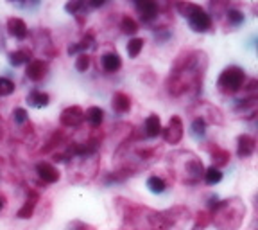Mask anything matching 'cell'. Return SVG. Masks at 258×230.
<instances>
[{
	"label": "cell",
	"mask_w": 258,
	"mask_h": 230,
	"mask_svg": "<svg viewBox=\"0 0 258 230\" xmlns=\"http://www.w3.org/2000/svg\"><path fill=\"white\" fill-rule=\"evenodd\" d=\"M205 226H206V225H199V223H198V225L194 226V228H192V230H203V228H205Z\"/></svg>",
	"instance_id": "d590c367"
},
{
	"label": "cell",
	"mask_w": 258,
	"mask_h": 230,
	"mask_svg": "<svg viewBox=\"0 0 258 230\" xmlns=\"http://www.w3.org/2000/svg\"><path fill=\"white\" fill-rule=\"evenodd\" d=\"M36 203H38V194L36 193H31V196L25 200V203L20 207V210L16 212V218H18V219L32 218V214H34V209H36Z\"/></svg>",
	"instance_id": "44dd1931"
},
{
	"label": "cell",
	"mask_w": 258,
	"mask_h": 230,
	"mask_svg": "<svg viewBox=\"0 0 258 230\" xmlns=\"http://www.w3.org/2000/svg\"><path fill=\"white\" fill-rule=\"evenodd\" d=\"M176 9L179 11V15L185 16L188 20V25L194 32H208L214 27V20L210 13L205 8H201L199 4L194 2H177Z\"/></svg>",
	"instance_id": "5b68a950"
},
{
	"label": "cell",
	"mask_w": 258,
	"mask_h": 230,
	"mask_svg": "<svg viewBox=\"0 0 258 230\" xmlns=\"http://www.w3.org/2000/svg\"><path fill=\"white\" fill-rule=\"evenodd\" d=\"M203 180H205L208 186H217V183H221V180H222V171L214 166H210L208 169H205Z\"/></svg>",
	"instance_id": "484cf974"
},
{
	"label": "cell",
	"mask_w": 258,
	"mask_h": 230,
	"mask_svg": "<svg viewBox=\"0 0 258 230\" xmlns=\"http://www.w3.org/2000/svg\"><path fill=\"white\" fill-rule=\"evenodd\" d=\"M120 29L124 34H129V36H135L138 32V22L135 20V18H131V16H122L120 20Z\"/></svg>",
	"instance_id": "4316f807"
},
{
	"label": "cell",
	"mask_w": 258,
	"mask_h": 230,
	"mask_svg": "<svg viewBox=\"0 0 258 230\" xmlns=\"http://www.w3.org/2000/svg\"><path fill=\"white\" fill-rule=\"evenodd\" d=\"M246 85V72L244 69L237 67V65H231V67H226L221 72L217 79V88L222 94H237L238 90H242V86Z\"/></svg>",
	"instance_id": "8992f818"
},
{
	"label": "cell",
	"mask_w": 258,
	"mask_h": 230,
	"mask_svg": "<svg viewBox=\"0 0 258 230\" xmlns=\"http://www.w3.org/2000/svg\"><path fill=\"white\" fill-rule=\"evenodd\" d=\"M145 186H147V189H149L153 194H163V193L167 191L165 180H163L161 176H156V174H153V176L147 178V182H145Z\"/></svg>",
	"instance_id": "cb8c5ba5"
},
{
	"label": "cell",
	"mask_w": 258,
	"mask_h": 230,
	"mask_svg": "<svg viewBox=\"0 0 258 230\" xmlns=\"http://www.w3.org/2000/svg\"><path fill=\"white\" fill-rule=\"evenodd\" d=\"M206 122L203 121V119L199 117H194V121L190 122V135H192L196 141H201V139H205L206 135Z\"/></svg>",
	"instance_id": "d4e9b609"
},
{
	"label": "cell",
	"mask_w": 258,
	"mask_h": 230,
	"mask_svg": "<svg viewBox=\"0 0 258 230\" xmlns=\"http://www.w3.org/2000/svg\"><path fill=\"white\" fill-rule=\"evenodd\" d=\"M47 72H48V65L43 60H32L25 65V77L34 81V83L43 79L47 76Z\"/></svg>",
	"instance_id": "7c38bea8"
},
{
	"label": "cell",
	"mask_w": 258,
	"mask_h": 230,
	"mask_svg": "<svg viewBox=\"0 0 258 230\" xmlns=\"http://www.w3.org/2000/svg\"><path fill=\"white\" fill-rule=\"evenodd\" d=\"M226 18H228V24L233 25V27H238V25L244 22V13L238 11V9H228V11L224 13Z\"/></svg>",
	"instance_id": "f546056e"
},
{
	"label": "cell",
	"mask_w": 258,
	"mask_h": 230,
	"mask_svg": "<svg viewBox=\"0 0 258 230\" xmlns=\"http://www.w3.org/2000/svg\"><path fill=\"white\" fill-rule=\"evenodd\" d=\"M111 108L118 115H124L131 110V97L124 92H115L111 97Z\"/></svg>",
	"instance_id": "9a60e30c"
},
{
	"label": "cell",
	"mask_w": 258,
	"mask_h": 230,
	"mask_svg": "<svg viewBox=\"0 0 258 230\" xmlns=\"http://www.w3.org/2000/svg\"><path fill=\"white\" fill-rule=\"evenodd\" d=\"M206 54L203 51H190L185 56H181L170 69L169 79H167V88L170 96L183 97L192 90L198 92L199 86L203 85V76H205Z\"/></svg>",
	"instance_id": "6da1fadb"
},
{
	"label": "cell",
	"mask_w": 258,
	"mask_h": 230,
	"mask_svg": "<svg viewBox=\"0 0 258 230\" xmlns=\"http://www.w3.org/2000/svg\"><path fill=\"white\" fill-rule=\"evenodd\" d=\"M48 103H50V96L47 92H43V90L32 88L27 94V105L31 108H36V110L45 108V106H48Z\"/></svg>",
	"instance_id": "e0dca14e"
},
{
	"label": "cell",
	"mask_w": 258,
	"mask_h": 230,
	"mask_svg": "<svg viewBox=\"0 0 258 230\" xmlns=\"http://www.w3.org/2000/svg\"><path fill=\"white\" fill-rule=\"evenodd\" d=\"M135 9H137L140 20L149 24V22L156 20L160 15V6L153 0H142V2H135Z\"/></svg>",
	"instance_id": "8fae6325"
},
{
	"label": "cell",
	"mask_w": 258,
	"mask_h": 230,
	"mask_svg": "<svg viewBox=\"0 0 258 230\" xmlns=\"http://www.w3.org/2000/svg\"><path fill=\"white\" fill-rule=\"evenodd\" d=\"M85 122V110L81 106H67L59 115V124L63 128H79Z\"/></svg>",
	"instance_id": "ba28073f"
},
{
	"label": "cell",
	"mask_w": 258,
	"mask_h": 230,
	"mask_svg": "<svg viewBox=\"0 0 258 230\" xmlns=\"http://www.w3.org/2000/svg\"><path fill=\"white\" fill-rule=\"evenodd\" d=\"M88 8V4H85V2H67L64 4V11L69 13V15H83V11Z\"/></svg>",
	"instance_id": "1f68e13d"
},
{
	"label": "cell",
	"mask_w": 258,
	"mask_h": 230,
	"mask_svg": "<svg viewBox=\"0 0 258 230\" xmlns=\"http://www.w3.org/2000/svg\"><path fill=\"white\" fill-rule=\"evenodd\" d=\"M36 173H38V178H40L43 183H56L59 182V178H61V173L59 169H57L54 164H50V162L47 160H41L36 164Z\"/></svg>",
	"instance_id": "30bf717a"
},
{
	"label": "cell",
	"mask_w": 258,
	"mask_h": 230,
	"mask_svg": "<svg viewBox=\"0 0 258 230\" xmlns=\"http://www.w3.org/2000/svg\"><path fill=\"white\" fill-rule=\"evenodd\" d=\"M101 67L108 74L118 72L122 69V58L117 53H106L101 56Z\"/></svg>",
	"instance_id": "2e32d148"
},
{
	"label": "cell",
	"mask_w": 258,
	"mask_h": 230,
	"mask_svg": "<svg viewBox=\"0 0 258 230\" xmlns=\"http://www.w3.org/2000/svg\"><path fill=\"white\" fill-rule=\"evenodd\" d=\"M11 115H13V122H15V124H18V126H24V124H27V122H29L27 110L22 108V106H18V108L13 110Z\"/></svg>",
	"instance_id": "4dcf8cb0"
},
{
	"label": "cell",
	"mask_w": 258,
	"mask_h": 230,
	"mask_svg": "<svg viewBox=\"0 0 258 230\" xmlns=\"http://www.w3.org/2000/svg\"><path fill=\"white\" fill-rule=\"evenodd\" d=\"M90 65H92V58H90L86 53L77 54V56H76V61H74V67H76L77 72H86V70L90 69Z\"/></svg>",
	"instance_id": "f1b7e54d"
},
{
	"label": "cell",
	"mask_w": 258,
	"mask_h": 230,
	"mask_svg": "<svg viewBox=\"0 0 258 230\" xmlns=\"http://www.w3.org/2000/svg\"><path fill=\"white\" fill-rule=\"evenodd\" d=\"M176 212L177 209L156 212V210H151L147 207H138L129 203L127 212L122 218H124L125 230H169L179 219Z\"/></svg>",
	"instance_id": "7a4b0ae2"
},
{
	"label": "cell",
	"mask_w": 258,
	"mask_h": 230,
	"mask_svg": "<svg viewBox=\"0 0 258 230\" xmlns=\"http://www.w3.org/2000/svg\"><path fill=\"white\" fill-rule=\"evenodd\" d=\"M198 117L203 119L206 124L210 122V124L221 126L222 122H224V115H222V112L217 108V106L212 105V103H198Z\"/></svg>",
	"instance_id": "9c48e42d"
},
{
	"label": "cell",
	"mask_w": 258,
	"mask_h": 230,
	"mask_svg": "<svg viewBox=\"0 0 258 230\" xmlns=\"http://www.w3.org/2000/svg\"><path fill=\"white\" fill-rule=\"evenodd\" d=\"M92 45H93V36H92V34H86V36L81 38V41L70 45V47H69V56H77V54L86 53Z\"/></svg>",
	"instance_id": "7402d4cb"
},
{
	"label": "cell",
	"mask_w": 258,
	"mask_h": 230,
	"mask_svg": "<svg viewBox=\"0 0 258 230\" xmlns=\"http://www.w3.org/2000/svg\"><path fill=\"white\" fill-rule=\"evenodd\" d=\"M8 32L16 40H25L29 36V27L22 18L11 16V18H8Z\"/></svg>",
	"instance_id": "5bb4252c"
},
{
	"label": "cell",
	"mask_w": 258,
	"mask_h": 230,
	"mask_svg": "<svg viewBox=\"0 0 258 230\" xmlns=\"http://www.w3.org/2000/svg\"><path fill=\"white\" fill-rule=\"evenodd\" d=\"M183 135H185V126H183V121L179 115H172L167 122V126L161 129V137L167 144H179L183 141Z\"/></svg>",
	"instance_id": "52a82bcc"
},
{
	"label": "cell",
	"mask_w": 258,
	"mask_h": 230,
	"mask_svg": "<svg viewBox=\"0 0 258 230\" xmlns=\"http://www.w3.org/2000/svg\"><path fill=\"white\" fill-rule=\"evenodd\" d=\"M4 207H6V196L4 194H0V212L4 210Z\"/></svg>",
	"instance_id": "e575fe53"
},
{
	"label": "cell",
	"mask_w": 258,
	"mask_h": 230,
	"mask_svg": "<svg viewBox=\"0 0 258 230\" xmlns=\"http://www.w3.org/2000/svg\"><path fill=\"white\" fill-rule=\"evenodd\" d=\"M169 167L176 176V180H179L185 186H196L201 182L203 174H205V166L203 160L192 151H174L167 157Z\"/></svg>",
	"instance_id": "3957f363"
},
{
	"label": "cell",
	"mask_w": 258,
	"mask_h": 230,
	"mask_svg": "<svg viewBox=\"0 0 258 230\" xmlns=\"http://www.w3.org/2000/svg\"><path fill=\"white\" fill-rule=\"evenodd\" d=\"M4 133H6V122L2 119V115H0V141L4 139Z\"/></svg>",
	"instance_id": "836d02e7"
},
{
	"label": "cell",
	"mask_w": 258,
	"mask_h": 230,
	"mask_svg": "<svg viewBox=\"0 0 258 230\" xmlns=\"http://www.w3.org/2000/svg\"><path fill=\"white\" fill-rule=\"evenodd\" d=\"M230 151L222 150V148H217L215 146V150L212 151V160H214V167H217V169H221V167L228 166L230 164Z\"/></svg>",
	"instance_id": "603a6c76"
},
{
	"label": "cell",
	"mask_w": 258,
	"mask_h": 230,
	"mask_svg": "<svg viewBox=\"0 0 258 230\" xmlns=\"http://www.w3.org/2000/svg\"><path fill=\"white\" fill-rule=\"evenodd\" d=\"M85 121L88 122L92 128H99L104 122V110L101 106H90L85 112Z\"/></svg>",
	"instance_id": "ffe728a7"
},
{
	"label": "cell",
	"mask_w": 258,
	"mask_h": 230,
	"mask_svg": "<svg viewBox=\"0 0 258 230\" xmlns=\"http://www.w3.org/2000/svg\"><path fill=\"white\" fill-rule=\"evenodd\" d=\"M8 60L13 67L27 65L29 61H32V51H29V49H16V51H11L8 54Z\"/></svg>",
	"instance_id": "d6986e66"
},
{
	"label": "cell",
	"mask_w": 258,
	"mask_h": 230,
	"mask_svg": "<svg viewBox=\"0 0 258 230\" xmlns=\"http://www.w3.org/2000/svg\"><path fill=\"white\" fill-rule=\"evenodd\" d=\"M15 83L9 77H0V97H8L15 92Z\"/></svg>",
	"instance_id": "d6a6232c"
},
{
	"label": "cell",
	"mask_w": 258,
	"mask_h": 230,
	"mask_svg": "<svg viewBox=\"0 0 258 230\" xmlns=\"http://www.w3.org/2000/svg\"><path fill=\"white\" fill-rule=\"evenodd\" d=\"M161 129H163V126H161L160 117H158L156 113H151L149 117L145 119V122H144L145 135H147L149 139H156L161 135Z\"/></svg>",
	"instance_id": "ac0fdd59"
},
{
	"label": "cell",
	"mask_w": 258,
	"mask_h": 230,
	"mask_svg": "<svg viewBox=\"0 0 258 230\" xmlns=\"http://www.w3.org/2000/svg\"><path fill=\"white\" fill-rule=\"evenodd\" d=\"M144 38H131L127 43V47H125V51H127L129 58H138L142 53V49H144Z\"/></svg>",
	"instance_id": "83f0119b"
},
{
	"label": "cell",
	"mask_w": 258,
	"mask_h": 230,
	"mask_svg": "<svg viewBox=\"0 0 258 230\" xmlns=\"http://www.w3.org/2000/svg\"><path fill=\"white\" fill-rule=\"evenodd\" d=\"M254 150H256V141H254V137H251V135L247 133H242L237 137V157L238 158H249L253 157Z\"/></svg>",
	"instance_id": "4fadbf2b"
},
{
	"label": "cell",
	"mask_w": 258,
	"mask_h": 230,
	"mask_svg": "<svg viewBox=\"0 0 258 230\" xmlns=\"http://www.w3.org/2000/svg\"><path fill=\"white\" fill-rule=\"evenodd\" d=\"M246 207L238 198L219 202L212 210V223L219 230H237L242 225Z\"/></svg>",
	"instance_id": "277c9868"
}]
</instances>
